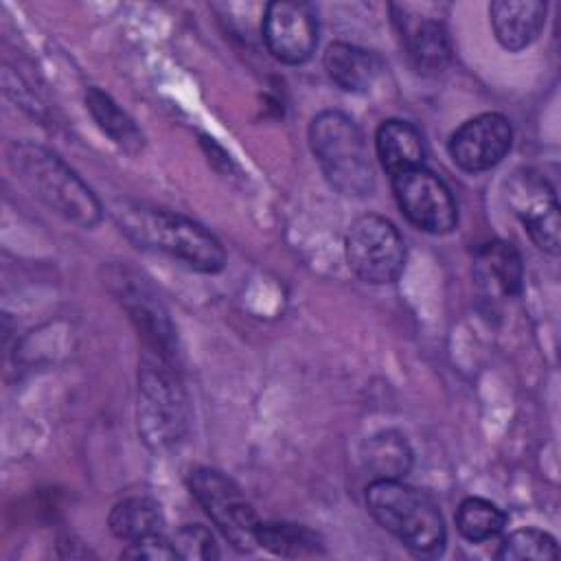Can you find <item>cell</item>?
<instances>
[{"label": "cell", "mask_w": 561, "mask_h": 561, "mask_svg": "<svg viewBox=\"0 0 561 561\" xmlns=\"http://www.w3.org/2000/svg\"><path fill=\"white\" fill-rule=\"evenodd\" d=\"M7 162L28 193L66 221L81 228H92L101 221V202L55 151L20 140L9 145Z\"/></svg>", "instance_id": "6da1fadb"}, {"label": "cell", "mask_w": 561, "mask_h": 561, "mask_svg": "<svg viewBox=\"0 0 561 561\" xmlns=\"http://www.w3.org/2000/svg\"><path fill=\"white\" fill-rule=\"evenodd\" d=\"M116 221L134 243L164 252L195 272L215 274L226 265L221 243L204 226L180 213L134 204L118 210Z\"/></svg>", "instance_id": "7a4b0ae2"}, {"label": "cell", "mask_w": 561, "mask_h": 561, "mask_svg": "<svg viewBox=\"0 0 561 561\" xmlns=\"http://www.w3.org/2000/svg\"><path fill=\"white\" fill-rule=\"evenodd\" d=\"M366 506L375 522L392 533L408 550L436 557L445 548V522L438 506L403 480H373L366 489Z\"/></svg>", "instance_id": "3957f363"}, {"label": "cell", "mask_w": 561, "mask_h": 561, "mask_svg": "<svg viewBox=\"0 0 561 561\" xmlns=\"http://www.w3.org/2000/svg\"><path fill=\"white\" fill-rule=\"evenodd\" d=\"M311 151L329 184L346 197H366L375 188V173L366 138L357 123L340 110H324L309 123Z\"/></svg>", "instance_id": "277c9868"}, {"label": "cell", "mask_w": 561, "mask_h": 561, "mask_svg": "<svg viewBox=\"0 0 561 561\" xmlns=\"http://www.w3.org/2000/svg\"><path fill=\"white\" fill-rule=\"evenodd\" d=\"M188 427L184 388L169 359L147 351L138 373V430L151 449H169Z\"/></svg>", "instance_id": "5b68a950"}, {"label": "cell", "mask_w": 561, "mask_h": 561, "mask_svg": "<svg viewBox=\"0 0 561 561\" xmlns=\"http://www.w3.org/2000/svg\"><path fill=\"white\" fill-rule=\"evenodd\" d=\"M346 261L366 283H394L405 265V243L394 224L379 215L357 217L346 232Z\"/></svg>", "instance_id": "8992f818"}, {"label": "cell", "mask_w": 561, "mask_h": 561, "mask_svg": "<svg viewBox=\"0 0 561 561\" xmlns=\"http://www.w3.org/2000/svg\"><path fill=\"white\" fill-rule=\"evenodd\" d=\"M188 486L195 500L202 504L221 535L241 552H250L256 546L259 517L241 489L224 473L199 467L191 471Z\"/></svg>", "instance_id": "52a82bcc"}, {"label": "cell", "mask_w": 561, "mask_h": 561, "mask_svg": "<svg viewBox=\"0 0 561 561\" xmlns=\"http://www.w3.org/2000/svg\"><path fill=\"white\" fill-rule=\"evenodd\" d=\"M392 191L401 213L423 232L447 234L458 224L456 202L447 184L419 167L392 178Z\"/></svg>", "instance_id": "ba28073f"}, {"label": "cell", "mask_w": 561, "mask_h": 561, "mask_svg": "<svg viewBox=\"0 0 561 561\" xmlns=\"http://www.w3.org/2000/svg\"><path fill=\"white\" fill-rule=\"evenodd\" d=\"M261 31L270 55L289 66L307 61L318 44L316 13L307 2H270Z\"/></svg>", "instance_id": "9c48e42d"}, {"label": "cell", "mask_w": 561, "mask_h": 561, "mask_svg": "<svg viewBox=\"0 0 561 561\" xmlns=\"http://www.w3.org/2000/svg\"><path fill=\"white\" fill-rule=\"evenodd\" d=\"M511 206L522 219L533 243L548 252L559 254L561 248V221H559V202L554 188L535 171H519L511 180L508 188Z\"/></svg>", "instance_id": "30bf717a"}, {"label": "cell", "mask_w": 561, "mask_h": 561, "mask_svg": "<svg viewBox=\"0 0 561 561\" xmlns=\"http://www.w3.org/2000/svg\"><path fill=\"white\" fill-rule=\"evenodd\" d=\"M511 121L497 112H484L465 121L449 138L451 160L469 173L486 171L511 151Z\"/></svg>", "instance_id": "8fae6325"}, {"label": "cell", "mask_w": 561, "mask_h": 561, "mask_svg": "<svg viewBox=\"0 0 561 561\" xmlns=\"http://www.w3.org/2000/svg\"><path fill=\"white\" fill-rule=\"evenodd\" d=\"M546 2L539 0H495L489 4L491 28L497 44L511 53L528 48L546 22Z\"/></svg>", "instance_id": "7c38bea8"}, {"label": "cell", "mask_w": 561, "mask_h": 561, "mask_svg": "<svg viewBox=\"0 0 561 561\" xmlns=\"http://www.w3.org/2000/svg\"><path fill=\"white\" fill-rule=\"evenodd\" d=\"M322 64L329 79L351 94L368 92L381 72V61L375 53L348 42L329 44Z\"/></svg>", "instance_id": "4fadbf2b"}, {"label": "cell", "mask_w": 561, "mask_h": 561, "mask_svg": "<svg viewBox=\"0 0 561 561\" xmlns=\"http://www.w3.org/2000/svg\"><path fill=\"white\" fill-rule=\"evenodd\" d=\"M403 39L410 66L423 77L440 75L451 61V42L438 20L403 22Z\"/></svg>", "instance_id": "5bb4252c"}, {"label": "cell", "mask_w": 561, "mask_h": 561, "mask_svg": "<svg viewBox=\"0 0 561 561\" xmlns=\"http://www.w3.org/2000/svg\"><path fill=\"white\" fill-rule=\"evenodd\" d=\"M375 149L381 167L390 178L403 171L423 167V158H425L423 136L408 121H399V118L383 121L375 134Z\"/></svg>", "instance_id": "9a60e30c"}, {"label": "cell", "mask_w": 561, "mask_h": 561, "mask_svg": "<svg viewBox=\"0 0 561 561\" xmlns=\"http://www.w3.org/2000/svg\"><path fill=\"white\" fill-rule=\"evenodd\" d=\"M473 276L482 289L497 296H515L522 289L524 267L519 252L506 241L484 243L473 261Z\"/></svg>", "instance_id": "2e32d148"}, {"label": "cell", "mask_w": 561, "mask_h": 561, "mask_svg": "<svg viewBox=\"0 0 561 561\" xmlns=\"http://www.w3.org/2000/svg\"><path fill=\"white\" fill-rule=\"evenodd\" d=\"M362 460L375 480H403L412 469L414 454L403 434L386 430L364 443Z\"/></svg>", "instance_id": "e0dca14e"}, {"label": "cell", "mask_w": 561, "mask_h": 561, "mask_svg": "<svg viewBox=\"0 0 561 561\" xmlns=\"http://www.w3.org/2000/svg\"><path fill=\"white\" fill-rule=\"evenodd\" d=\"M85 105L105 136L127 153H138L145 145L136 123L116 105V101L99 88H88Z\"/></svg>", "instance_id": "ac0fdd59"}, {"label": "cell", "mask_w": 561, "mask_h": 561, "mask_svg": "<svg viewBox=\"0 0 561 561\" xmlns=\"http://www.w3.org/2000/svg\"><path fill=\"white\" fill-rule=\"evenodd\" d=\"M162 513L160 506L149 497H125L123 502L114 504L107 517L110 530L125 541H138L151 535L162 533Z\"/></svg>", "instance_id": "d6986e66"}, {"label": "cell", "mask_w": 561, "mask_h": 561, "mask_svg": "<svg viewBox=\"0 0 561 561\" xmlns=\"http://www.w3.org/2000/svg\"><path fill=\"white\" fill-rule=\"evenodd\" d=\"M256 543L280 557H311L322 552V541L313 530L287 522H261Z\"/></svg>", "instance_id": "ffe728a7"}, {"label": "cell", "mask_w": 561, "mask_h": 561, "mask_svg": "<svg viewBox=\"0 0 561 561\" xmlns=\"http://www.w3.org/2000/svg\"><path fill=\"white\" fill-rule=\"evenodd\" d=\"M506 526V515L484 497H467L460 502L456 511V528L458 533L473 541H489L497 537Z\"/></svg>", "instance_id": "44dd1931"}, {"label": "cell", "mask_w": 561, "mask_h": 561, "mask_svg": "<svg viewBox=\"0 0 561 561\" xmlns=\"http://www.w3.org/2000/svg\"><path fill=\"white\" fill-rule=\"evenodd\" d=\"M495 557L502 561L559 559V546L552 535H548L539 528H519V530L508 533L502 539Z\"/></svg>", "instance_id": "7402d4cb"}, {"label": "cell", "mask_w": 561, "mask_h": 561, "mask_svg": "<svg viewBox=\"0 0 561 561\" xmlns=\"http://www.w3.org/2000/svg\"><path fill=\"white\" fill-rule=\"evenodd\" d=\"M171 543L178 552V559L208 561V559L219 557L213 533L208 528H204L202 524H184L182 528L175 530Z\"/></svg>", "instance_id": "603a6c76"}, {"label": "cell", "mask_w": 561, "mask_h": 561, "mask_svg": "<svg viewBox=\"0 0 561 561\" xmlns=\"http://www.w3.org/2000/svg\"><path fill=\"white\" fill-rule=\"evenodd\" d=\"M125 559H142V561H160V559H178V552L171 541L162 537V533L131 541L123 550Z\"/></svg>", "instance_id": "cb8c5ba5"}]
</instances>
